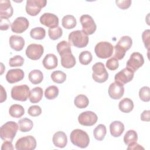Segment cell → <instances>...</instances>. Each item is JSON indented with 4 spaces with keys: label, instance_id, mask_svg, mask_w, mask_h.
Segmentation results:
<instances>
[{
    "label": "cell",
    "instance_id": "1",
    "mask_svg": "<svg viewBox=\"0 0 150 150\" xmlns=\"http://www.w3.org/2000/svg\"><path fill=\"white\" fill-rule=\"evenodd\" d=\"M132 45V40L128 36H122L118 40L117 44L114 46V57L117 60L124 58L127 50H129Z\"/></svg>",
    "mask_w": 150,
    "mask_h": 150
},
{
    "label": "cell",
    "instance_id": "2",
    "mask_svg": "<svg viewBox=\"0 0 150 150\" xmlns=\"http://www.w3.org/2000/svg\"><path fill=\"white\" fill-rule=\"evenodd\" d=\"M70 138L73 145L81 148L87 147L90 142V138L87 133L80 129L73 130L70 134Z\"/></svg>",
    "mask_w": 150,
    "mask_h": 150
},
{
    "label": "cell",
    "instance_id": "3",
    "mask_svg": "<svg viewBox=\"0 0 150 150\" xmlns=\"http://www.w3.org/2000/svg\"><path fill=\"white\" fill-rule=\"evenodd\" d=\"M68 40L71 45L78 48L85 47L88 43V35L80 30L71 32L69 35Z\"/></svg>",
    "mask_w": 150,
    "mask_h": 150
},
{
    "label": "cell",
    "instance_id": "4",
    "mask_svg": "<svg viewBox=\"0 0 150 150\" xmlns=\"http://www.w3.org/2000/svg\"><path fill=\"white\" fill-rule=\"evenodd\" d=\"M19 128L18 124L12 121L5 123L0 129V137L4 141H12Z\"/></svg>",
    "mask_w": 150,
    "mask_h": 150
},
{
    "label": "cell",
    "instance_id": "5",
    "mask_svg": "<svg viewBox=\"0 0 150 150\" xmlns=\"http://www.w3.org/2000/svg\"><path fill=\"white\" fill-rule=\"evenodd\" d=\"M114 46L108 42H98L95 46L94 52L97 56L101 59H107L111 56Z\"/></svg>",
    "mask_w": 150,
    "mask_h": 150
},
{
    "label": "cell",
    "instance_id": "6",
    "mask_svg": "<svg viewBox=\"0 0 150 150\" xmlns=\"http://www.w3.org/2000/svg\"><path fill=\"white\" fill-rule=\"evenodd\" d=\"M92 77L95 81L101 83L106 81L108 79V74L103 63H95L92 67Z\"/></svg>",
    "mask_w": 150,
    "mask_h": 150
},
{
    "label": "cell",
    "instance_id": "7",
    "mask_svg": "<svg viewBox=\"0 0 150 150\" xmlns=\"http://www.w3.org/2000/svg\"><path fill=\"white\" fill-rule=\"evenodd\" d=\"M29 87L27 85L15 86L11 90V97L15 100L25 101L29 96Z\"/></svg>",
    "mask_w": 150,
    "mask_h": 150
},
{
    "label": "cell",
    "instance_id": "8",
    "mask_svg": "<svg viewBox=\"0 0 150 150\" xmlns=\"http://www.w3.org/2000/svg\"><path fill=\"white\" fill-rule=\"evenodd\" d=\"M36 147V141L31 135L20 138L15 143V148L17 150H33Z\"/></svg>",
    "mask_w": 150,
    "mask_h": 150
},
{
    "label": "cell",
    "instance_id": "9",
    "mask_svg": "<svg viewBox=\"0 0 150 150\" xmlns=\"http://www.w3.org/2000/svg\"><path fill=\"white\" fill-rule=\"evenodd\" d=\"M47 4L46 0H28L26 4V12L30 16L37 15Z\"/></svg>",
    "mask_w": 150,
    "mask_h": 150
},
{
    "label": "cell",
    "instance_id": "10",
    "mask_svg": "<svg viewBox=\"0 0 150 150\" xmlns=\"http://www.w3.org/2000/svg\"><path fill=\"white\" fill-rule=\"evenodd\" d=\"M82 31L87 35H92L96 30L97 26L93 18L89 15H83L80 18Z\"/></svg>",
    "mask_w": 150,
    "mask_h": 150
},
{
    "label": "cell",
    "instance_id": "11",
    "mask_svg": "<svg viewBox=\"0 0 150 150\" xmlns=\"http://www.w3.org/2000/svg\"><path fill=\"white\" fill-rule=\"evenodd\" d=\"M144 63V59L142 54L139 52L132 53L128 60L126 67L129 69L134 72L136 71Z\"/></svg>",
    "mask_w": 150,
    "mask_h": 150
},
{
    "label": "cell",
    "instance_id": "12",
    "mask_svg": "<svg viewBox=\"0 0 150 150\" xmlns=\"http://www.w3.org/2000/svg\"><path fill=\"white\" fill-rule=\"evenodd\" d=\"M44 52V48L40 44L32 43L29 45L25 51L26 55L28 58L33 60L39 59Z\"/></svg>",
    "mask_w": 150,
    "mask_h": 150
},
{
    "label": "cell",
    "instance_id": "13",
    "mask_svg": "<svg viewBox=\"0 0 150 150\" xmlns=\"http://www.w3.org/2000/svg\"><path fill=\"white\" fill-rule=\"evenodd\" d=\"M97 120L96 114L91 111L83 112L78 117L79 122L84 126H92L97 122Z\"/></svg>",
    "mask_w": 150,
    "mask_h": 150
},
{
    "label": "cell",
    "instance_id": "14",
    "mask_svg": "<svg viewBox=\"0 0 150 150\" xmlns=\"http://www.w3.org/2000/svg\"><path fill=\"white\" fill-rule=\"evenodd\" d=\"M29 22L25 17H18L11 25V30L16 33H22L25 32L29 27Z\"/></svg>",
    "mask_w": 150,
    "mask_h": 150
},
{
    "label": "cell",
    "instance_id": "15",
    "mask_svg": "<svg viewBox=\"0 0 150 150\" xmlns=\"http://www.w3.org/2000/svg\"><path fill=\"white\" fill-rule=\"evenodd\" d=\"M134 75V72L128 68H124L120 71L117 73L115 77L114 80L115 82L124 85L126 83L131 81Z\"/></svg>",
    "mask_w": 150,
    "mask_h": 150
},
{
    "label": "cell",
    "instance_id": "16",
    "mask_svg": "<svg viewBox=\"0 0 150 150\" xmlns=\"http://www.w3.org/2000/svg\"><path fill=\"white\" fill-rule=\"evenodd\" d=\"M40 22L49 28H53L58 26L59 18L53 13H44L40 17Z\"/></svg>",
    "mask_w": 150,
    "mask_h": 150
},
{
    "label": "cell",
    "instance_id": "17",
    "mask_svg": "<svg viewBox=\"0 0 150 150\" xmlns=\"http://www.w3.org/2000/svg\"><path fill=\"white\" fill-rule=\"evenodd\" d=\"M124 93V87L123 85L117 82L112 83L108 87V95L114 100L121 98Z\"/></svg>",
    "mask_w": 150,
    "mask_h": 150
},
{
    "label": "cell",
    "instance_id": "18",
    "mask_svg": "<svg viewBox=\"0 0 150 150\" xmlns=\"http://www.w3.org/2000/svg\"><path fill=\"white\" fill-rule=\"evenodd\" d=\"M24 77V72L22 69H10L6 74V81L11 83H15L22 80Z\"/></svg>",
    "mask_w": 150,
    "mask_h": 150
},
{
    "label": "cell",
    "instance_id": "19",
    "mask_svg": "<svg viewBox=\"0 0 150 150\" xmlns=\"http://www.w3.org/2000/svg\"><path fill=\"white\" fill-rule=\"evenodd\" d=\"M13 8L10 1H0V18H9L12 16Z\"/></svg>",
    "mask_w": 150,
    "mask_h": 150
},
{
    "label": "cell",
    "instance_id": "20",
    "mask_svg": "<svg viewBox=\"0 0 150 150\" xmlns=\"http://www.w3.org/2000/svg\"><path fill=\"white\" fill-rule=\"evenodd\" d=\"M52 141L55 146L64 148L67 144V138L66 134L63 131H57L53 136Z\"/></svg>",
    "mask_w": 150,
    "mask_h": 150
},
{
    "label": "cell",
    "instance_id": "21",
    "mask_svg": "<svg viewBox=\"0 0 150 150\" xmlns=\"http://www.w3.org/2000/svg\"><path fill=\"white\" fill-rule=\"evenodd\" d=\"M9 45L12 49L16 51H21L25 46V40L22 36L12 35L9 38Z\"/></svg>",
    "mask_w": 150,
    "mask_h": 150
},
{
    "label": "cell",
    "instance_id": "22",
    "mask_svg": "<svg viewBox=\"0 0 150 150\" xmlns=\"http://www.w3.org/2000/svg\"><path fill=\"white\" fill-rule=\"evenodd\" d=\"M43 66L47 70H52L56 68L58 64L57 57L52 53H49L45 56L43 61Z\"/></svg>",
    "mask_w": 150,
    "mask_h": 150
},
{
    "label": "cell",
    "instance_id": "23",
    "mask_svg": "<svg viewBox=\"0 0 150 150\" xmlns=\"http://www.w3.org/2000/svg\"><path fill=\"white\" fill-rule=\"evenodd\" d=\"M124 131V125L120 121H114L110 125L111 135L114 137H120Z\"/></svg>",
    "mask_w": 150,
    "mask_h": 150
},
{
    "label": "cell",
    "instance_id": "24",
    "mask_svg": "<svg viewBox=\"0 0 150 150\" xmlns=\"http://www.w3.org/2000/svg\"><path fill=\"white\" fill-rule=\"evenodd\" d=\"M61 57V64L66 69L73 67L76 64V59L71 53H66Z\"/></svg>",
    "mask_w": 150,
    "mask_h": 150
},
{
    "label": "cell",
    "instance_id": "25",
    "mask_svg": "<svg viewBox=\"0 0 150 150\" xmlns=\"http://www.w3.org/2000/svg\"><path fill=\"white\" fill-rule=\"evenodd\" d=\"M43 97V90L40 87H36L32 88L29 96V98L32 103H37L39 102Z\"/></svg>",
    "mask_w": 150,
    "mask_h": 150
},
{
    "label": "cell",
    "instance_id": "26",
    "mask_svg": "<svg viewBox=\"0 0 150 150\" xmlns=\"http://www.w3.org/2000/svg\"><path fill=\"white\" fill-rule=\"evenodd\" d=\"M118 107L122 112L129 113L134 108V103L130 98H124L120 101Z\"/></svg>",
    "mask_w": 150,
    "mask_h": 150
},
{
    "label": "cell",
    "instance_id": "27",
    "mask_svg": "<svg viewBox=\"0 0 150 150\" xmlns=\"http://www.w3.org/2000/svg\"><path fill=\"white\" fill-rule=\"evenodd\" d=\"M18 127L19 129L21 132H26L30 131L32 129L33 127V124L31 120L28 118H23L19 120Z\"/></svg>",
    "mask_w": 150,
    "mask_h": 150
},
{
    "label": "cell",
    "instance_id": "28",
    "mask_svg": "<svg viewBox=\"0 0 150 150\" xmlns=\"http://www.w3.org/2000/svg\"><path fill=\"white\" fill-rule=\"evenodd\" d=\"M77 21L75 17L71 15H67L62 19V26L67 29H71L76 26Z\"/></svg>",
    "mask_w": 150,
    "mask_h": 150
},
{
    "label": "cell",
    "instance_id": "29",
    "mask_svg": "<svg viewBox=\"0 0 150 150\" xmlns=\"http://www.w3.org/2000/svg\"><path fill=\"white\" fill-rule=\"evenodd\" d=\"M29 80L33 84H38L40 83L43 79L42 72L39 70H32L29 73Z\"/></svg>",
    "mask_w": 150,
    "mask_h": 150
},
{
    "label": "cell",
    "instance_id": "30",
    "mask_svg": "<svg viewBox=\"0 0 150 150\" xmlns=\"http://www.w3.org/2000/svg\"><path fill=\"white\" fill-rule=\"evenodd\" d=\"M9 113L13 118H20L25 114V110L21 105L15 104L10 107Z\"/></svg>",
    "mask_w": 150,
    "mask_h": 150
},
{
    "label": "cell",
    "instance_id": "31",
    "mask_svg": "<svg viewBox=\"0 0 150 150\" xmlns=\"http://www.w3.org/2000/svg\"><path fill=\"white\" fill-rule=\"evenodd\" d=\"M56 49L60 56L66 53H71L70 44L66 40H62L57 43Z\"/></svg>",
    "mask_w": 150,
    "mask_h": 150
},
{
    "label": "cell",
    "instance_id": "32",
    "mask_svg": "<svg viewBox=\"0 0 150 150\" xmlns=\"http://www.w3.org/2000/svg\"><path fill=\"white\" fill-rule=\"evenodd\" d=\"M74 105L79 108H86L88 104L89 100L87 97L83 94H79L76 97L74 100Z\"/></svg>",
    "mask_w": 150,
    "mask_h": 150
},
{
    "label": "cell",
    "instance_id": "33",
    "mask_svg": "<svg viewBox=\"0 0 150 150\" xmlns=\"http://www.w3.org/2000/svg\"><path fill=\"white\" fill-rule=\"evenodd\" d=\"M107 133L106 127L103 124L98 125L93 131V135L95 138L98 141H102Z\"/></svg>",
    "mask_w": 150,
    "mask_h": 150
},
{
    "label": "cell",
    "instance_id": "34",
    "mask_svg": "<svg viewBox=\"0 0 150 150\" xmlns=\"http://www.w3.org/2000/svg\"><path fill=\"white\" fill-rule=\"evenodd\" d=\"M138 140V135L135 131L128 130L124 135V141L127 145H129L132 143L136 142Z\"/></svg>",
    "mask_w": 150,
    "mask_h": 150
},
{
    "label": "cell",
    "instance_id": "35",
    "mask_svg": "<svg viewBox=\"0 0 150 150\" xmlns=\"http://www.w3.org/2000/svg\"><path fill=\"white\" fill-rule=\"evenodd\" d=\"M30 35L31 38L34 39L42 40L45 37L46 31L45 29L42 27H36L31 29Z\"/></svg>",
    "mask_w": 150,
    "mask_h": 150
},
{
    "label": "cell",
    "instance_id": "36",
    "mask_svg": "<svg viewBox=\"0 0 150 150\" xmlns=\"http://www.w3.org/2000/svg\"><path fill=\"white\" fill-rule=\"evenodd\" d=\"M59 88L56 86H50L46 88L45 96L48 100H53L59 95Z\"/></svg>",
    "mask_w": 150,
    "mask_h": 150
},
{
    "label": "cell",
    "instance_id": "37",
    "mask_svg": "<svg viewBox=\"0 0 150 150\" xmlns=\"http://www.w3.org/2000/svg\"><path fill=\"white\" fill-rule=\"evenodd\" d=\"M51 79L54 82L61 84L65 81L66 79V74L60 70L54 71L51 74Z\"/></svg>",
    "mask_w": 150,
    "mask_h": 150
},
{
    "label": "cell",
    "instance_id": "38",
    "mask_svg": "<svg viewBox=\"0 0 150 150\" xmlns=\"http://www.w3.org/2000/svg\"><path fill=\"white\" fill-rule=\"evenodd\" d=\"M79 62L81 64L87 65L93 59V56L89 51L86 50L81 52L79 54Z\"/></svg>",
    "mask_w": 150,
    "mask_h": 150
},
{
    "label": "cell",
    "instance_id": "39",
    "mask_svg": "<svg viewBox=\"0 0 150 150\" xmlns=\"http://www.w3.org/2000/svg\"><path fill=\"white\" fill-rule=\"evenodd\" d=\"M48 35L52 40H57L59 39L63 35L62 29L59 26L53 28H49L48 30Z\"/></svg>",
    "mask_w": 150,
    "mask_h": 150
},
{
    "label": "cell",
    "instance_id": "40",
    "mask_svg": "<svg viewBox=\"0 0 150 150\" xmlns=\"http://www.w3.org/2000/svg\"><path fill=\"white\" fill-rule=\"evenodd\" d=\"M139 97L144 102H148L150 100V88L148 86H144L139 91Z\"/></svg>",
    "mask_w": 150,
    "mask_h": 150
},
{
    "label": "cell",
    "instance_id": "41",
    "mask_svg": "<svg viewBox=\"0 0 150 150\" xmlns=\"http://www.w3.org/2000/svg\"><path fill=\"white\" fill-rule=\"evenodd\" d=\"M24 59L20 55H16L11 58L9 64L11 67H21L23 64Z\"/></svg>",
    "mask_w": 150,
    "mask_h": 150
},
{
    "label": "cell",
    "instance_id": "42",
    "mask_svg": "<svg viewBox=\"0 0 150 150\" xmlns=\"http://www.w3.org/2000/svg\"><path fill=\"white\" fill-rule=\"evenodd\" d=\"M118 60L114 57L109 59L106 62V67L110 70H115L118 69Z\"/></svg>",
    "mask_w": 150,
    "mask_h": 150
},
{
    "label": "cell",
    "instance_id": "43",
    "mask_svg": "<svg viewBox=\"0 0 150 150\" xmlns=\"http://www.w3.org/2000/svg\"><path fill=\"white\" fill-rule=\"evenodd\" d=\"M28 113L32 117H37L42 113V109L40 106L38 105H33L28 108Z\"/></svg>",
    "mask_w": 150,
    "mask_h": 150
},
{
    "label": "cell",
    "instance_id": "44",
    "mask_svg": "<svg viewBox=\"0 0 150 150\" xmlns=\"http://www.w3.org/2000/svg\"><path fill=\"white\" fill-rule=\"evenodd\" d=\"M142 39L145 47L147 49L148 51H149L150 47V30L149 29H146L143 32L142 34Z\"/></svg>",
    "mask_w": 150,
    "mask_h": 150
},
{
    "label": "cell",
    "instance_id": "45",
    "mask_svg": "<svg viewBox=\"0 0 150 150\" xmlns=\"http://www.w3.org/2000/svg\"><path fill=\"white\" fill-rule=\"evenodd\" d=\"M115 3L120 9H127L130 6L131 4V0H124V1L116 0Z\"/></svg>",
    "mask_w": 150,
    "mask_h": 150
},
{
    "label": "cell",
    "instance_id": "46",
    "mask_svg": "<svg viewBox=\"0 0 150 150\" xmlns=\"http://www.w3.org/2000/svg\"><path fill=\"white\" fill-rule=\"evenodd\" d=\"M0 29L1 30H8L10 26L11 22L8 18H0Z\"/></svg>",
    "mask_w": 150,
    "mask_h": 150
},
{
    "label": "cell",
    "instance_id": "47",
    "mask_svg": "<svg viewBox=\"0 0 150 150\" xmlns=\"http://www.w3.org/2000/svg\"><path fill=\"white\" fill-rule=\"evenodd\" d=\"M1 149L2 150H10V149L12 150V149H13V147L12 142L9 141H5L2 145Z\"/></svg>",
    "mask_w": 150,
    "mask_h": 150
},
{
    "label": "cell",
    "instance_id": "48",
    "mask_svg": "<svg viewBox=\"0 0 150 150\" xmlns=\"http://www.w3.org/2000/svg\"><path fill=\"white\" fill-rule=\"evenodd\" d=\"M149 110H144L141 114V120L143 121H149Z\"/></svg>",
    "mask_w": 150,
    "mask_h": 150
},
{
    "label": "cell",
    "instance_id": "49",
    "mask_svg": "<svg viewBox=\"0 0 150 150\" xmlns=\"http://www.w3.org/2000/svg\"><path fill=\"white\" fill-rule=\"evenodd\" d=\"M127 149L128 150H133V149H144V148L138 144L137 142L132 143L129 145H128Z\"/></svg>",
    "mask_w": 150,
    "mask_h": 150
},
{
    "label": "cell",
    "instance_id": "50",
    "mask_svg": "<svg viewBox=\"0 0 150 150\" xmlns=\"http://www.w3.org/2000/svg\"><path fill=\"white\" fill-rule=\"evenodd\" d=\"M1 100L0 102L2 103L6 99V92L2 86H1Z\"/></svg>",
    "mask_w": 150,
    "mask_h": 150
}]
</instances>
